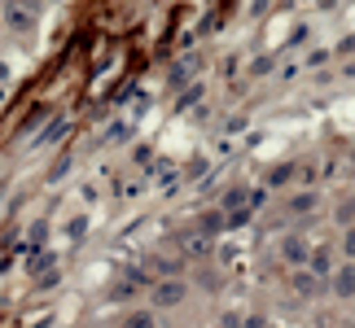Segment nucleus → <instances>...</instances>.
<instances>
[{
    "label": "nucleus",
    "mask_w": 355,
    "mask_h": 328,
    "mask_svg": "<svg viewBox=\"0 0 355 328\" xmlns=\"http://www.w3.org/2000/svg\"><path fill=\"white\" fill-rule=\"evenodd\" d=\"M0 18H5V31H13V35H31L35 26H40V0H5Z\"/></svg>",
    "instance_id": "obj_1"
},
{
    "label": "nucleus",
    "mask_w": 355,
    "mask_h": 328,
    "mask_svg": "<svg viewBox=\"0 0 355 328\" xmlns=\"http://www.w3.org/2000/svg\"><path fill=\"white\" fill-rule=\"evenodd\" d=\"M149 298H154V307H180L184 302V280H158Z\"/></svg>",
    "instance_id": "obj_2"
},
{
    "label": "nucleus",
    "mask_w": 355,
    "mask_h": 328,
    "mask_svg": "<svg viewBox=\"0 0 355 328\" xmlns=\"http://www.w3.org/2000/svg\"><path fill=\"white\" fill-rule=\"evenodd\" d=\"M329 280H334L329 289H334L338 298H355V267H334Z\"/></svg>",
    "instance_id": "obj_3"
},
{
    "label": "nucleus",
    "mask_w": 355,
    "mask_h": 328,
    "mask_svg": "<svg viewBox=\"0 0 355 328\" xmlns=\"http://www.w3.org/2000/svg\"><path fill=\"white\" fill-rule=\"evenodd\" d=\"M307 267H311V276L329 280V276H334V254H329V250H311V254H307Z\"/></svg>",
    "instance_id": "obj_4"
},
{
    "label": "nucleus",
    "mask_w": 355,
    "mask_h": 328,
    "mask_svg": "<svg viewBox=\"0 0 355 328\" xmlns=\"http://www.w3.org/2000/svg\"><path fill=\"white\" fill-rule=\"evenodd\" d=\"M281 254H285V258H290V263H294V267H303L311 250H307V241H303V237H285V241H281Z\"/></svg>",
    "instance_id": "obj_5"
},
{
    "label": "nucleus",
    "mask_w": 355,
    "mask_h": 328,
    "mask_svg": "<svg viewBox=\"0 0 355 328\" xmlns=\"http://www.w3.org/2000/svg\"><path fill=\"white\" fill-rule=\"evenodd\" d=\"M316 193H298V197H290V215H311V210H316Z\"/></svg>",
    "instance_id": "obj_6"
},
{
    "label": "nucleus",
    "mask_w": 355,
    "mask_h": 328,
    "mask_svg": "<svg viewBox=\"0 0 355 328\" xmlns=\"http://www.w3.org/2000/svg\"><path fill=\"white\" fill-rule=\"evenodd\" d=\"M294 293L311 298V293H316V276H311V271H303V267H298V271H294Z\"/></svg>",
    "instance_id": "obj_7"
},
{
    "label": "nucleus",
    "mask_w": 355,
    "mask_h": 328,
    "mask_svg": "<svg viewBox=\"0 0 355 328\" xmlns=\"http://www.w3.org/2000/svg\"><path fill=\"white\" fill-rule=\"evenodd\" d=\"M123 328H158V320L149 316V311H132V316L123 320Z\"/></svg>",
    "instance_id": "obj_8"
},
{
    "label": "nucleus",
    "mask_w": 355,
    "mask_h": 328,
    "mask_svg": "<svg viewBox=\"0 0 355 328\" xmlns=\"http://www.w3.org/2000/svg\"><path fill=\"white\" fill-rule=\"evenodd\" d=\"M136 289H141V280H123V284H114V289H110V302H128Z\"/></svg>",
    "instance_id": "obj_9"
},
{
    "label": "nucleus",
    "mask_w": 355,
    "mask_h": 328,
    "mask_svg": "<svg viewBox=\"0 0 355 328\" xmlns=\"http://www.w3.org/2000/svg\"><path fill=\"white\" fill-rule=\"evenodd\" d=\"M62 136H66V118H53V122H49V131L40 136V140H49V145H53V140H62Z\"/></svg>",
    "instance_id": "obj_10"
},
{
    "label": "nucleus",
    "mask_w": 355,
    "mask_h": 328,
    "mask_svg": "<svg viewBox=\"0 0 355 328\" xmlns=\"http://www.w3.org/2000/svg\"><path fill=\"white\" fill-rule=\"evenodd\" d=\"M31 271H35V280H40V271H53V254H35L31 258Z\"/></svg>",
    "instance_id": "obj_11"
},
{
    "label": "nucleus",
    "mask_w": 355,
    "mask_h": 328,
    "mask_svg": "<svg viewBox=\"0 0 355 328\" xmlns=\"http://www.w3.org/2000/svg\"><path fill=\"white\" fill-rule=\"evenodd\" d=\"M290 171H294V167H277V171L268 175V188H277V184H285V180H290Z\"/></svg>",
    "instance_id": "obj_12"
},
{
    "label": "nucleus",
    "mask_w": 355,
    "mask_h": 328,
    "mask_svg": "<svg viewBox=\"0 0 355 328\" xmlns=\"http://www.w3.org/2000/svg\"><path fill=\"white\" fill-rule=\"evenodd\" d=\"M343 250H347V254L355 258V232H347V237H343Z\"/></svg>",
    "instance_id": "obj_13"
},
{
    "label": "nucleus",
    "mask_w": 355,
    "mask_h": 328,
    "mask_svg": "<svg viewBox=\"0 0 355 328\" xmlns=\"http://www.w3.org/2000/svg\"><path fill=\"white\" fill-rule=\"evenodd\" d=\"M0 31H5V18H0Z\"/></svg>",
    "instance_id": "obj_14"
},
{
    "label": "nucleus",
    "mask_w": 355,
    "mask_h": 328,
    "mask_svg": "<svg viewBox=\"0 0 355 328\" xmlns=\"http://www.w3.org/2000/svg\"><path fill=\"white\" fill-rule=\"evenodd\" d=\"M250 328H259V320H254V324H250Z\"/></svg>",
    "instance_id": "obj_15"
}]
</instances>
